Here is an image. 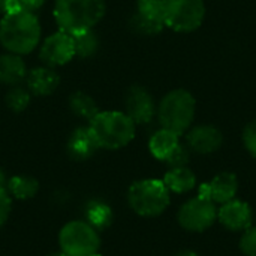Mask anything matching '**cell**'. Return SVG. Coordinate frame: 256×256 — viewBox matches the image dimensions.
Returning a JSON list of instances; mask_svg holds the SVG:
<instances>
[{"label": "cell", "instance_id": "6da1fadb", "mask_svg": "<svg viewBox=\"0 0 256 256\" xmlns=\"http://www.w3.org/2000/svg\"><path fill=\"white\" fill-rule=\"evenodd\" d=\"M40 38V24L33 12L26 9L4 14L0 21V42L12 54L32 52Z\"/></svg>", "mask_w": 256, "mask_h": 256}, {"label": "cell", "instance_id": "7a4b0ae2", "mask_svg": "<svg viewBox=\"0 0 256 256\" xmlns=\"http://www.w3.org/2000/svg\"><path fill=\"white\" fill-rule=\"evenodd\" d=\"M135 123L126 114L120 111L98 112L88 124L99 148L117 150L128 146L135 136Z\"/></svg>", "mask_w": 256, "mask_h": 256}, {"label": "cell", "instance_id": "3957f363", "mask_svg": "<svg viewBox=\"0 0 256 256\" xmlns=\"http://www.w3.org/2000/svg\"><path fill=\"white\" fill-rule=\"evenodd\" d=\"M104 15V0H57L54 6L58 27L69 34L92 30Z\"/></svg>", "mask_w": 256, "mask_h": 256}, {"label": "cell", "instance_id": "277c9868", "mask_svg": "<svg viewBox=\"0 0 256 256\" xmlns=\"http://www.w3.org/2000/svg\"><path fill=\"white\" fill-rule=\"evenodd\" d=\"M156 111L160 126L182 136L195 120L196 100L190 92L177 88L164 96Z\"/></svg>", "mask_w": 256, "mask_h": 256}, {"label": "cell", "instance_id": "5b68a950", "mask_svg": "<svg viewBox=\"0 0 256 256\" xmlns=\"http://www.w3.org/2000/svg\"><path fill=\"white\" fill-rule=\"evenodd\" d=\"M170 190L165 186L164 180L146 178L135 182L128 192L129 207L140 216L156 218L162 214L170 202Z\"/></svg>", "mask_w": 256, "mask_h": 256}, {"label": "cell", "instance_id": "8992f818", "mask_svg": "<svg viewBox=\"0 0 256 256\" xmlns=\"http://www.w3.org/2000/svg\"><path fill=\"white\" fill-rule=\"evenodd\" d=\"M62 252L68 256H93L100 248V238L96 230L82 220L66 224L58 236Z\"/></svg>", "mask_w": 256, "mask_h": 256}, {"label": "cell", "instance_id": "52a82bcc", "mask_svg": "<svg viewBox=\"0 0 256 256\" xmlns=\"http://www.w3.org/2000/svg\"><path fill=\"white\" fill-rule=\"evenodd\" d=\"M206 18L204 0H165V26L178 33H190Z\"/></svg>", "mask_w": 256, "mask_h": 256}, {"label": "cell", "instance_id": "ba28073f", "mask_svg": "<svg viewBox=\"0 0 256 256\" xmlns=\"http://www.w3.org/2000/svg\"><path fill=\"white\" fill-rule=\"evenodd\" d=\"M177 220L189 232H204L218 220V207L213 201L198 195L180 207Z\"/></svg>", "mask_w": 256, "mask_h": 256}, {"label": "cell", "instance_id": "9c48e42d", "mask_svg": "<svg viewBox=\"0 0 256 256\" xmlns=\"http://www.w3.org/2000/svg\"><path fill=\"white\" fill-rule=\"evenodd\" d=\"M130 26L141 34H158L165 27V0H138Z\"/></svg>", "mask_w": 256, "mask_h": 256}, {"label": "cell", "instance_id": "30bf717a", "mask_svg": "<svg viewBox=\"0 0 256 256\" xmlns=\"http://www.w3.org/2000/svg\"><path fill=\"white\" fill-rule=\"evenodd\" d=\"M40 60L50 66L66 64L75 56V44L72 34L60 30L45 39L40 48Z\"/></svg>", "mask_w": 256, "mask_h": 256}, {"label": "cell", "instance_id": "8fae6325", "mask_svg": "<svg viewBox=\"0 0 256 256\" xmlns=\"http://www.w3.org/2000/svg\"><path fill=\"white\" fill-rule=\"evenodd\" d=\"M218 220L232 232H243L254 225V210L242 200H231L218 208Z\"/></svg>", "mask_w": 256, "mask_h": 256}, {"label": "cell", "instance_id": "7c38bea8", "mask_svg": "<svg viewBox=\"0 0 256 256\" xmlns=\"http://www.w3.org/2000/svg\"><path fill=\"white\" fill-rule=\"evenodd\" d=\"M238 180L232 172H219L208 183H202L198 188V195L213 201L214 204H225L237 196Z\"/></svg>", "mask_w": 256, "mask_h": 256}, {"label": "cell", "instance_id": "4fadbf2b", "mask_svg": "<svg viewBox=\"0 0 256 256\" xmlns=\"http://www.w3.org/2000/svg\"><path fill=\"white\" fill-rule=\"evenodd\" d=\"M126 114L135 124L150 123L156 114V105L152 94L141 86H134L126 94Z\"/></svg>", "mask_w": 256, "mask_h": 256}, {"label": "cell", "instance_id": "5bb4252c", "mask_svg": "<svg viewBox=\"0 0 256 256\" xmlns=\"http://www.w3.org/2000/svg\"><path fill=\"white\" fill-rule=\"evenodd\" d=\"M224 135L213 124H200L188 130V148L198 154H212L222 147Z\"/></svg>", "mask_w": 256, "mask_h": 256}, {"label": "cell", "instance_id": "9a60e30c", "mask_svg": "<svg viewBox=\"0 0 256 256\" xmlns=\"http://www.w3.org/2000/svg\"><path fill=\"white\" fill-rule=\"evenodd\" d=\"M60 82L57 72L51 68H36L27 76V86L33 94L46 96L51 94Z\"/></svg>", "mask_w": 256, "mask_h": 256}, {"label": "cell", "instance_id": "2e32d148", "mask_svg": "<svg viewBox=\"0 0 256 256\" xmlns=\"http://www.w3.org/2000/svg\"><path fill=\"white\" fill-rule=\"evenodd\" d=\"M180 136L168 129H159L158 132H154L150 138L148 142V148L150 153L162 162H166L168 158L174 153V150L180 146Z\"/></svg>", "mask_w": 256, "mask_h": 256}, {"label": "cell", "instance_id": "e0dca14e", "mask_svg": "<svg viewBox=\"0 0 256 256\" xmlns=\"http://www.w3.org/2000/svg\"><path fill=\"white\" fill-rule=\"evenodd\" d=\"M164 183L170 192L174 194H188L196 186V176L188 166L170 168L164 176Z\"/></svg>", "mask_w": 256, "mask_h": 256}, {"label": "cell", "instance_id": "ac0fdd59", "mask_svg": "<svg viewBox=\"0 0 256 256\" xmlns=\"http://www.w3.org/2000/svg\"><path fill=\"white\" fill-rule=\"evenodd\" d=\"M99 147H98L93 135L90 134L88 128H78L76 130H74V134L70 135L69 142H68V150H69L70 156L75 159H87Z\"/></svg>", "mask_w": 256, "mask_h": 256}, {"label": "cell", "instance_id": "d6986e66", "mask_svg": "<svg viewBox=\"0 0 256 256\" xmlns=\"http://www.w3.org/2000/svg\"><path fill=\"white\" fill-rule=\"evenodd\" d=\"M26 78V64L18 54L0 56V82L20 84Z\"/></svg>", "mask_w": 256, "mask_h": 256}, {"label": "cell", "instance_id": "ffe728a7", "mask_svg": "<svg viewBox=\"0 0 256 256\" xmlns=\"http://www.w3.org/2000/svg\"><path fill=\"white\" fill-rule=\"evenodd\" d=\"M9 192L16 198V200H30L36 195L39 184L34 178L27 177V176H15L9 180L8 183Z\"/></svg>", "mask_w": 256, "mask_h": 256}, {"label": "cell", "instance_id": "44dd1931", "mask_svg": "<svg viewBox=\"0 0 256 256\" xmlns=\"http://www.w3.org/2000/svg\"><path fill=\"white\" fill-rule=\"evenodd\" d=\"M69 105H70V110L76 116H80L82 118H87L88 122L99 112L98 106H96V102L88 94H86L82 92H76V93L70 94Z\"/></svg>", "mask_w": 256, "mask_h": 256}, {"label": "cell", "instance_id": "7402d4cb", "mask_svg": "<svg viewBox=\"0 0 256 256\" xmlns=\"http://www.w3.org/2000/svg\"><path fill=\"white\" fill-rule=\"evenodd\" d=\"M74 44H75V56L80 57H90L98 51L99 40L93 30H86L72 34Z\"/></svg>", "mask_w": 256, "mask_h": 256}, {"label": "cell", "instance_id": "603a6c76", "mask_svg": "<svg viewBox=\"0 0 256 256\" xmlns=\"http://www.w3.org/2000/svg\"><path fill=\"white\" fill-rule=\"evenodd\" d=\"M87 220L93 228H106L112 220L111 208L102 202H92L87 207Z\"/></svg>", "mask_w": 256, "mask_h": 256}, {"label": "cell", "instance_id": "cb8c5ba5", "mask_svg": "<svg viewBox=\"0 0 256 256\" xmlns=\"http://www.w3.org/2000/svg\"><path fill=\"white\" fill-rule=\"evenodd\" d=\"M6 104H8V106L12 111H16V112L24 111L28 106V104H30V94H28L27 90L20 88V87H15V88H12L8 93Z\"/></svg>", "mask_w": 256, "mask_h": 256}, {"label": "cell", "instance_id": "d4e9b609", "mask_svg": "<svg viewBox=\"0 0 256 256\" xmlns=\"http://www.w3.org/2000/svg\"><path fill=\"white\" fill-rule=\"evenodd\" d=\"M238 246L244 256H256V226L252 225L242 232Z\"/></svg>", "mask_w": 256, "mask_h": 256}, {"label": "cell", "instance_id": "484cf974", "mask_svg": "<svg viewBox=\"0 0 256 256\" xmlns=\"http://www.w3.org/2000/svg\"><path fill=\"white\" fill-rule=\"evenodd\" d=\"M190 159V150L188 148V146L180 144L174 153L168 158L166 164L170 165V168H178V166H188V162Z\"/></svg>", "mask_w": 256, "mask_h": 256}, {"label": "cell", "instance_id": "4316f807", "mask_svg": "<svg viewBox=\"0 0 256 256\" xmlns=\"http://www.w3.org/2000/svg\"><path fill=\"white\" fill-rule=\"evenodd\" d=\"M242 140L248 153L256 158V120H252L250 123L246 124V128L243 129Z\"/></svg>", "mask_w": 256, "mask_h": 256}, {"label": "cell", "instance_id": "83f0119b", "mask_svg": "<svg viewBox=\"0 0 256 256\" xmlns=\"http://www.w3.org/2000/svg\"><path fill=\"white\" fill-rule=\"evenodd\" d=\"M10 208H12V201L9 194L6 192V189H0V228L4 225V222L8 220L9 214H10Z\"/></svg>", "mask_w": 256, "mask_h": 256}, {"label": "cell", "instance_id": "f1b7e54d", "mask_svg": "<svg viewBox=\"0 0 256 256\" xmlns=\"http://www.w3.org/2000/svg\"><path fill=\"white\" fill-rule=\"evenodd\" d=\"M20 3H21L22 9H26L28 12H34L45 3V0H20Z\"/></svg>", "mask_w": 256, "mask_h": 256}, {"label": "cell", "instance_id": "f546056e", "mask_svg": "<svg viewBox=\"0 0 256 256\" xmlns=\"http://www.w3.org/2000/svg\"><path fill=\"white\" fill-rule=\"evenodd\" d=\"M174 256H200L198 254H195L194 250H180L177 252Z\"/></svg>", "mask_w": 256, "mask_h": 256}, {"label": "cell", "instance_id": "4dcf8cb0", "mask_svg": "<svg viewBox=\"0 0 256 256\" xmlns=\"http://www.w3.org/2000/svg\"><path fill=\"white\" fill-rule=\"evenodd\" d=\"M4 183H6V178H4V174L0 171V189L4 188Z\"/></svg>", "mask_w": 256, "mask_h": 256}, {"label": "cell", "instance_id": "1f68e13d", "mask_svg": "<svg viewBox=\"0 0 256 256\" xmlns=\"http://www.w3.org/2000/svg\"><path fill=\"white\" fill-rule=\"evenodd\" d=\"M6 2L8 0H0V12L4 14V8H6Z\"/></svg>", "mask_w": 256, "mask_h": 256}, {"label": "cell", "instance_id": "d6a6232c", "mask_svg": "<svg viewBox=\"0 0 256 256\" xmlns=\"http://www.w3.org/2000/svg\"><path fill=\"white\" fill-rule=\"evenodd\" d=\"M48 256H68L66 254H63V252H56V254H51V255Z\"/></svg>", "mask_w": 256, "mask_h": 256}, {"label": "cell", "instance_id": "836d02e7", "mask_svg": "<svg viewBox=\"0 0 256 256\" xmlns=\"http://www.w3.org/2000/svg\"><path fill=\"white\" fill-rule=\"evenodd\" d=\"M93 256H100V255H98V254H96V255H93Z\"/></svg>", "mask_w": 256, "mask_h": 256}]
</instances>
